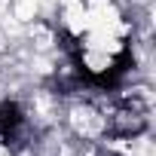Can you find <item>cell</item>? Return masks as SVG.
<instances>
[{
  "mask_svg": "<svg viewBox=\"0 0 156 156\" xmlns=\"http://www.w3.org/2000/svg\"><path fill=\"white\" fill-rule=\"evenodd\" d=\"M104 129L116 138H132L147 129V107L138 98H126L104 113Z\"/></svg>",
  "mask_w": 156,
  "mask_h": 156,
  "instance_id": "6da1fadb",
  "label": "cell"
}]
</instances>
